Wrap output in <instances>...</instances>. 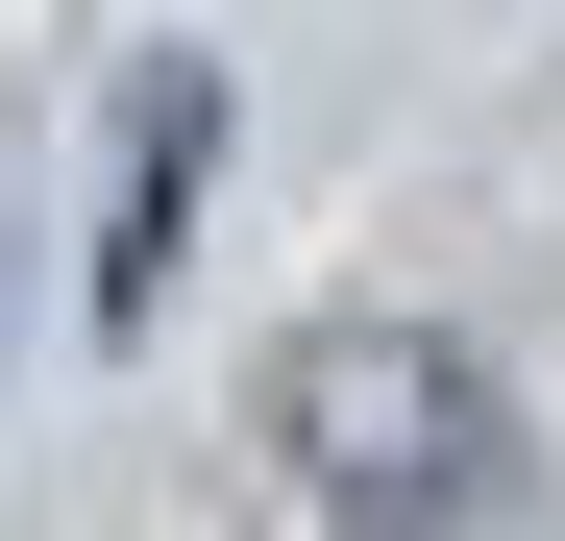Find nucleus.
<instances>
[{
	"mask_svg": "<svg viewBox=\"0 0 565 541\" xmlns=\"http://www.w3.org/2000/svg\"><path fill=\"white\" fill-rule=\"evenodd\" d=\"M246 468H270L296 541H492L516 517V394H492V344L344 296L246 370Z\"/></svg>",
	"mask_w": 565,
	"mask_h": 541,
	"instance_id": "1",
	"label": "nucleus"
}]
</instances>
